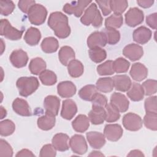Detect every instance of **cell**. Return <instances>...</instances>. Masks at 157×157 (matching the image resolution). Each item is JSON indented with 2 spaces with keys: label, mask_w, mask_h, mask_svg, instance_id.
Returning <instances> with one entry per match:
<instances>
[{
  "label": "cell",
  "mask_w": 157,
  "mask_h": 157,
  "mask_svg": "<svg viewBox=\"0 0 157 157\" xmlns=\"http://www.w3.org/2000/svg\"><path fill=\"white\" fill-rule=\"evenodd\" d=\"M48 25L59 39L66 38L71 34L68 18L61 12H54L50 13L48 20Z\"/></svg>",
  "instance_id": "1"
},
{
  "label": "cell",
  "mask_w": 157,
  "mask_h": 157,
  "mask_svg": "<svg viewBox=\"0 0 157 157\" xmlns=\"http://www.w3.org/2000/svg\"><path fill=\"white\" fill-rule=\"evenodd\" d=\"M102 17L97 5L91 2L89 7L85 10L83 15L80 18V21L85 26L91 25L95 28H99L102 24Z\"/></svg>",
  "instance_id": "2"
},
{
  "label": "cell",
  "mask_w": 157,
  "mask_h": 157,
  "mask_svg": "<svg viewBox=\"0 0 157 157\" xmlns=\"http://www.w3.org/2000/svg\"><path fill=\"white\" fill-rule=\"evenodd\" d=\"M19 94L23 97H28L34 93L39 86L38 79L35 77H21L16 82Z\"/></svg>",
  "instance_id": "3"
},
{
  "label": "cell",
  "mask_w": 157,
  "mask_h": 157,
  "mask_svg": "<svg viewBox=\"0 0 157 157\" xmlns=\"http://www.w3.org/2000/svg\"><path fill=\"white\" fill-rule=\"evenodd\" d=\"M47 9L40 4H35L29 9L28 13V17L30 23L34 25H42L47 18Z\"/></svg>",
  "instance_id": "4"
},
{
  "label": "cell",
  "mask_w": 157,
  "mask_h": 157,
  "mask_svg": "<svg viewBox=\"0 0 157 157\" xmlns=\"http://www.w3.org/2000/svg\"><path fill=\"white\" fill-rule=\"evenodd\" d=\"M23 30H18L13 27L7 19H1L0 34L11 40H17L21 38Z\"/></svg>",
  "instance_id": "5"
},
{
  "label": "cell",
  "mask_w": 157,
  "mask_h": 157,
  "mask_svg": "<svg viewBox=\"0 0 157 157\" xmlns=\"http://www.w3.org/2000/svg\"><path fill=\"white\" fill-rule=\"evenodd\" d=\"M91 2L92 1L87 0L71 1L66 3L63 6V10L69 15L74 14L76 17H80L82 15L85 9Z\"/></svg>",
  "instance_id": "6"
},
{
  "label": "cell",
  "mask_w": 157,
  "mask_h": 157,
  "mask_svg": "<svg viewBox=\"0 0 157 157\" xmlns=\"http://www.w3.org/2000/svg\"><path fill=\"white\" fill-rule=\"evenodd\" d=\"M123 125L126 129L131 131H137L142 127V120L141 117L132 112L125 114L122 120Z\"/></svg>",
  "instance_id": "7"
},
{
  "label": "cell",
  "mask_w": 157,
  "mask_h": 157,
  "mask_svg": "<svg viewBox=\"0 0 157 157\" xmlns=\"http://www.w3.org/2000/svg\"><path fill=\"white\" fill-rule=\"evenodd\" d=\"M124 17L126 24L130 27H135L141 24L144 18L143 11L137 7L130 8Z\"/></svg>",
  "instance_id": "8"
},
{
  "label": "cell",
  "mask_w": 157,
  "mask_h": 157,
  "mask_svg": "<svg viewBox=\"0 0 157 157\" xmlns=\"http://www.w3.org/2000/svg\"><path fill=\"white\" fill-rule=\"evenodd\" d=\"M69 146L72 151L78 155H83L88 150V145L85 137L79 134H75L71 137Z\"/></svg>",
  "instance_id": "9"
},
{
  "label": "cell",
  "mask_w": 157,
  "mask_h": 157,
  "mask_svg": "<svg viewBox=\"0 0 157 157\" xmlns=\"http://www.w3.org/2000/svg\"><path fill=\"white\" fill-rule=\"evenodd\" d=\"M123 130L118 124H106L104 129V134L107 140L112 142L118 140L122 136Z\"/></svg>",
  "instance_id": "10"
},
{
  "label": "cell",
  "mask_w": 157,
  "mask_h": 157,
  "mask_svg": "<svg viewBox=\"0 0 157 157\" xmlns=\"http://www.w3.org/2000/svg\"><path fill=\"white\" fill-rule=\"evenodd\" d=\"M123 55L132 61L140 59L143 56V48L136 44H130L125 46L123 50Z\"/></svg>",
  "instance_id": "11"
},
{
  "label": "cell",
  "mask_w": 157,
  "mask_h": 157,
  "mask_svg": "<svg viewBox=\"0 0 157 157\" xmlns=\"http://www.w3.org/2000/svg\"><path fill=\"white\" fill-rule=\"evenodd\" d=\"M120 112H125L129 108V102L122 93H113L110 96V102Z\"/></svg>",
  "instance_id": "12"
},
{
  "label": "cell",
  "mask_w": 157,
  "mask_h": 157,
  "mask_svg": "<svg viewBox=\"0 0 157 157\" xmlns=\"http://www.w3.org/2000/svg\"><path fill=\"white\" fill-rule=\"evenodd\" d=\"M12 64L17 67L21 68L25 67L28 61V56L26 52L21 49L13 50L9 57Z\"/></svg>",
  "instance_id": "13"
},
{
  "label": "cell",
  "mask_w": 157,
  "mask_h": 157,
  "mask_svg": "<svg viewBox=\"0 0 157 157\" xmlns=\"http://www.w3.org/2000/svg\"><path fill=\"white\" fill-rule=\"evenodd\" d=\"M60 105V99L56 96H47L44 101L45 113L56 117L58 114Z\"/></svg>",
  "instance_id": "14"
},
{
  "label": "cell",
  "mask_w": 157,
  "mask_h": 157,
  "mask_svg": "<svg viewBox=\"0 0 157 157\" xmlns=\"http://www.w3.org/2000/svg\"><path fill=\"white\" fill-rule=\"evenodd\" d=\"M76 91L75 85L71 81H63L57 85L58 94L64 98L72 97L75 94Z\"/></svg>",
  "instance_id": "15"
},
{
  "label": "cell",
  "mask_w": 157,
  "mask_h": 157,
  "mask_svg": "<svg viewBox=\"0 0 157 157\" xmlns=\"http://www.w3.org/2000/svg\"><path fill=\"white\" fill-rule=\"evenodd\" d=\"M86 136L90 145L93 148H101L105 144V136L101 132L90 131L86 132Z\"/></svg>",
  "instance_id": "16"
},
{
  "label": "cell",
  "mask_w": 157,
  "mask_h": 157,
  "mask_svg": "<svg viewBox=\"0 0 157 157\" xmlns=\"http://www.w3.org/2000/svg\"><path fill=\"white\" fill-rule=\"evenodd\" d=\"M151 31L144 26L137 28L132 33L133 40L140 44L147 43L151 39Z\"/></svg>",
  "instance_id": "17"
},
{
  "label": "cell",
  "mask_w": 157,
  "mask_h": 157,
  "mask_svg": "<svg viewBox=\"0 0 157 157\" xmlns=\"http://www.w3.org/2000/svg\"><path fill=\"white\" fill-rule=\"evenodd\" d=\"M87 45L90 48L105 47L107 40L102 31H94L92 33L87 39Z\"/></svg>",
  "instance_id": "18"
},
{
  "label": "cell",
  "mask_w": 157,
  "mask_h": 157,
  "mask_svg": "<svg viewBox=\"0 0 157 157\" xmlns=\"http://www.w3.org/2000/svg\"><path fill=\"white\" fill-rule=\"evenodd\" d=\"M77 112V106L72 99H66L63 101L61 116L66 120H71Z\"/></svg>",
  "instance_id": "19"
},
{
  "label": "cell",
  "mask_w": 157,
  "mask_h": 157,
  "mask_svg": "<svg viewBox=\"0 0 157 157\" xmlns=\"http://www.w3.org/2000/svg\"><path fill=\"white\" fill-rule=\"evenodd\" d=\"M129 74L134 80L141 82L147 77L148 69L143 64L136 63L132 65Z\"/></svg>",
  "instance_id": "20"
},
{
  "label": "cell",
  "mask_w": 157,
  "mask_h": 157,
  "mask_svg": "<svg viewBox=\"0 0 157 157\" xmlns=\"http://www.w3.org/2000/svg\"><path fill=\"white\" fill-rule=\"evenodd\" d=\"M12 109L13 111L19 115L23 117H29L31 115L30 107L28 102L19 98H16L12 103Z\"/></svg>",
  "instance_id": "21"
},
{
  "label": "cell",
  "mask_w": 157,
  "mask_h": 157,
  "mask_svg": "<svg viewBox=\"0 0 157 157\" xmlns=\"http://www.w3.org/2000/svg\"><path fill=\"white\" fill-rule=\"evenodd\" d=\"M106 118V112L104 107H94L88 113L89 120L93 124H101Z\"/></svg>",
  "instance_id": "22"
},
{
  "label": "cell",
  "mask_w": 157,
  "mask_h": 157,
  "mask_svg": "<svg viewBox=\"0 0 157 157\" xmlns=\"http://www.w3.org/2000/svg\"><path fill=\"white\" fill-rule=\"evenodd\" d=\"M112 80L115 90L122 92L127 91L132 84L130 78L127 75H117L112 77Z\"/></svg>",
  "instance_id": "23"
},
{
  "label": "cell",
  "mask_w": 157,
  "mask_h": 157,
  "mask_svg": "<svg viewBox=\"0 0 157 157\" xmlns=\"http://www.w3.org/2000/svg\"><path fill=\"white\" fill-rule=\"evenodd\" d=\"M69 136L64 133L56 134L52 140V145L55 149L59 151H64L69 150Z\"/></svg>",
  "instance_id": "24"
},
{
  "label": "cell",
  "mask_w": 157,
  "mask_h": 157,
  "mask_svg": "<svg viewBox=\"0 0 157 157\" xmlns=\"http://www.w3.org/2000/svg\"><path fill=\"white\" fill-rule=\"evenodd\" d=\"M41 39L40 31L34 27H30L26 31L24 36V40L29 45L34 46L39 44Z\"/></svg>",
  "instance_id": "25"
},
{
  "label": "cell",
  "mask_w": 157,
  "mask_h": 157,
  "mask_svg": "<svg viewBox=\"0 0 157 157\" xmlns=\"http://www.w3.org/2000/svg\"><path fill=\"white\" fill-rule=\"evenodd\" d=\"M72 126L76 132H84L90 126L89 118L85 115H78L72 122Z\"/></svg>",
  "instance_id": "26"
},
{
  "label": "cell",
  "mask_w": 157,
  "mask_h": 157,
  "mask_svg": "<svg viewBox=\"0 0 157 157\" xmlns=\"http://www.w3.org/2000/svg\"><path fill=\"white\" fill-rule=\"evenodd\" d=\"M58 57L61 63L64 66H67L72 60L75 59V55L74 50L69 46L62 47L58 53Z\"/></svg>",
  "instance_id": "27"
},
{
  "label": "cell",
  "mask_w": 157,
  "mask_h": 157,
  "mask_svg": "<svg viewBox=\"0 0 157 157\" xmlns=\"http://www.w3.org/2000/svg\"><path fill=\"white\" fill-rule=\"evenodd\" d=\"M127 95L132 101H141L144 96V91L142 85L136 82L132 83L130 88L127 91Z\"/></svg>",
  "instance_id": "28"
},
{
  "label": "cell",
  "mask_w": 157,
  "mask_h": 157,
  "mask_svg": "<svg viewBox=\"0 0 157 157\" xmlns=\"http://www.w3.org/2000/svg\"><path fill=\"white\" fill-rule=\"evenodd\" d=\"M55 117L46 113L38 118L37 123L38 127L44 131H48L52 129L55 125Z\"/></svg>",
  "instance_id": "29"
},
{
  "label": "cell",
  "mask_w": 157,
  "mask_h": 157,
  "mask_svg": "<svg viewBox=\"0 0 157 157\" xmlns=\"http://www.w3.org/2000/svg\"><path fill=\"white\" fill-rule=\"evenodd\" d=\"M42 51L46 53H52L56 52L59 47L58 40L53 37H48L44 39L41 45Z\"/></svg>",
  "instance_id": "30"
},
{
  "label": "cell",
  "mask_w": 157,
  "mask_h": 157,
  "mask_svg": "<svg viewBox=\"0 0 157 157\" xmlns=\"http://www.w3.org/2000/svg\"><path fill=\"white\" fill-rule=\"evenodd\" d=\"M47 64L45 61L40 57L33 58L29 64V70L31 73L34 75H39L45 70Z\"/></svg>",
  "instance_id": "31"
},
{
  "label": "cell",
  "mask_w": 157,
  "mask_h": 157,
  "mask_svg": "<svg viewBox=\"0 0 157 157\" xmlns=\"http://www.w3.org/2000/svg\"><path fill=\"white\" fill-rule=\"evenodd\" d=\"M67 71L69 74L74 78L80 77L84 71L83 64L77 59H73L67 65Z\"/></svg>",
  "instance_id": "32"
},
{
  "label": "cell",
  "mask_w": 157,
  "mask_h": 157,
  "mask_svg": "<svg viewBox=\"0 0 157 157\" xmlns=\"http://www.w3.org/2000/svg\"><path fill=\"white\" fill-rule=\"evenodd\" d=\"M97 88L94 85H86L82 87L78 91L80 98L86 101H91L96 95Z\"/></svg>",
  "instance_id": "33"
},
{
  "label": "cell",
  "mask_w": 157,
  "mask_h": 157,
  "mask_svg": "<svg viewBox=\"0 0 157 157\" xmlns=\"http://www.w3.org/2000/svg\"><path fill=\"white\" fill-rule=\"evenodd\" d=\"M97 90L102 93L111 92L113 88V82L111 77H103L99 78L96 82Z\"/></svg>",
  "instance_id": "34"
},
{
  "label": "cell",
  "mask_w": 157,
  "mask_h": 157,
  "mask_svg": "<svg viewBox=\"0 0 157 157\" xmlns=\"http://www.w3.org/2000/svg\"><path fill=\"white\" fill-rule=\"evenodd\" d=\"M101 31L104 33L107 43L109 44L115 45L120 41V33L118 30L112 28H105Z\"/></svg>",
  "instance_id": "35"
},
{
  "label": "cell",
  "mask_w": 157,
  "mask_h": 157,
  "mask_svg": "<svg viewBox=\"0 0 157 157\" xmlns=\"http://www.w3.org/2000/svg\"><path fill=\"white\" fill-rule=\"evenodd\" d=\"M123 23V18L121 15L113 13L105 20V26L107 28L117 29L120 28Z\"/></svg>",
  "instance_id": "36"
},
{
  "label": "cell",
  "mask_w": 157,
  "mask_h": 157,
  "mask_svg": "<svg viewBox=\"0 0 157 157\" xmlns=\"http://www.w3.org/2000/svg\"><path fill=\"white\" fill-rule=\"evenodd\" d=\"M39 79L44 85L51 86L57 82V77L55 73L52 71L45 69L39 74Z\"/></svg>",
  "instance_id": "37"
},
{
  "label": "cell",
  "mask_w": 157,
  "mask_h": 157,
  "mask_svg": "<svg viewBox=\"0 0 157 157\" xmlns=\"http://www.w3.org/2000/svg\"><path fill=\"white\" fill-rule=\"evenodd\" d=\"M88 53L91 61L96 63H99L103 61L107 57L105 50L101 47L90 48L88 51Z\"/></svg>",
  "instance_id": "38"
},
{
  "label": "cell",
  "mask_w": 157,
  "mask_h": 157,
  "mask_svg": "<svg viewBox=\"0 0 157 157\" xmlns=\"http://www.w3.org/2000/svg\"><path fill=\"white\" fill-rule=\"evenodd\" d=\"M15 130V123L9 120H4L0 122V134L2 136H9Z\"/></svg>",
  "instance_id": "39"
},
{
  "label": "cell",
  "mask_w": 157,
  "mask_h": 157,
  "mask_svg": "<svg viewBox=\"0 0 157 157\" xmlns=\"http://www.w3.org/2000/svg\"><path fill=\"white\" fill-rule=\"evenodd\" d=\"M130 66V63L123 58H118L113 61V69L116 73L126 72Z\"/></svg>",
  "instance_id": "40"
},
{
  "label": "cell",
  "mask_w": 157,
  "mask_h": 157,
  "mask_svg": "<svg viewBox=\"0 0 157 157\" xmlns=\"http://www.w3.org/2000/svg\"><path fill=\"white\" fill-rule=\"evenodd\" d=\"M106 112L105 121L108 123L115 122L120 117V112L110 103H107L105 107Z\"/></svg>",
  "instance_id": "41"
},
{
  "label": "cell",
  "mask_w": 157,
  "mask_h": 157,
  "mask_svg": "<svg viewBox=\"0 0 157 157\" xmlns=\"http://www.w3.org/2000/svg\"><path fill=\"white\" fill-rule=\"evenodd\" d=\"M143 123L145 126L152 131L157 130V113L147 112L144 117Z\"/></svg>",
  "instance_id": "42"
},
{
  "label": "cell",
  "mask_w": 157,
  "mask_h": 157,
  "mask_svg": "<svg viewBox=\"0 0 157 157\" xmlns=\"http://www.w3.org/2000/svg\"><path fill=\"white\" fill-rule=\"evenodd\" d=\"M110 4L112 11L120 15H121L128 6V2L126 0H111Z\"/></svg>",
  "instance_id": "43"
},
{
  "label": "cell",
  "mask_w": 157,
  "mask_h": 157,
  "mask_svg": "<svg viewBox=\"0 0 157 157\" xmlns=\"http://www.w3.org/2000/svg\"><path fill=\"white\" fill-rule=\"evenodd\" d=\"M97 72L100 75H108L114 74L113 69V61L107 60L98 66Z\"/></svg>",
  "instance_id": "44"
},
{
  "label": "cell",
  "mask_w": 157,
  "mask_h": 157,
  "mask_svg": "<svg viewBox=\"0 0 157 157\" xmlns=\"http://www.w3.org/2000/svg\"><path fill=\"white\" fill-rule=\"evenodd\" d=\"M142 86L144 91V95L150 96L156 93L157 82L153 79H148L143 82Z\"/></svg>",
  "instance_id": "45"
},
{
  "label": "cell",
  "mask_w": 157,
  "mask_h": 157,
  "mask_svg": "<svg viewBox=\"0 0 157 157\" xmlns=\"http://www.w3.org/2000/svg\"><path fill=\"white\" fill-rule=\"evenodd\" d=\"M15 6L13 1L8 0L0 1V11L1 14L4 16L10 15L14 10Z\"/></svg>",
  "instance_id": "46"
},
{
  "label": "cell",
  "mask_w": 157,
  "mask_h": 157,
  "mask_svg": "<svg viewBox=\"0 0 157 157\" xmlns=\"http://www.w3.org/2000/svg\"><path fill=\"white\" fill-rule=\"evenodd\" d=\"M13 156V150L10 145L5 140H0V156L11 157Z\"/></svg>",
  "instance_id": "47"
},
{
  "label": "cell",
  "mask_w": 157,
  "mask_h": 157,
  "mask_svg": "<svg viewBox=\"0 0 157 157\" xmlns=\"http://www.w3.org/2000/svg\"><path fill=\"white\" fill-rule=\"evenodd\" d=\"M145 110L146 113L151 112V113H157L156 110V96H151L147 98L145 100L144 102Z\"/></svg>",
  "instance_id": "48"
},
{
  "label": "cell",
  "mask_w": 157,
  "mask_h": 157,
  "mask_svg": "<svg viewBox=\"0 0 157 157\" xmlns=\"http://www.w3.org/2000/svg\"><path fill=\"white\" fill-rule=\"evenodd\" d=\"M92 102V107H104L107 104V99L105 96L97 93L94 97L93 98V100L91 101Z\"/></svg>",
  "instance_id": "49"
},
{
  "label": "cell",
  "mask_w": 157,
  "mask_h": 157,
  "mask_svg": "<svg viewBox=\"0 0 157 157\" xmlns=\"http://www.w3.org/2000/svg\"><path fill=\"white\" fill-rule=\"evenodd\" d=\"M56 155V151L55 148L51 144H46L44 145L40 151L39 156L40 157H45V156H50L54 157Z\"/></svg>",
  "instance_id": "50"
},
{
  "label": "cell",
  "mask_w": 157,
  "mask_h": 157,
  "mask_svg": "<svg viewBox=\"0 0 157 157\" xmlns=\"http://www.w3.org/2000/svg\"><path fill=\"white\" fill-rule=\"evenodd\" d=\"M96 2L99 6L103 15L107 16L111 13L112 10L110 8V0H96Z\"/></svg>",
  "instance_id": "51"
},
{
  "label": "cell",
  "mask_w": 157,
  "mask_h": 157,
  "mask_svg": "<svg viewBox=\"0 0 157 157\" xmlns=\"http://www.w3.org/2000/svg\"><path fill=\"white\" fill-rule=\"evenodd\" d=\"M36 4L34 0H20L18 2L19 9L25 13H28L31 7Z\"/></svg>",
  "instance_id": "52"
},
{
  "label": "cell",
  "mask_w": 157,
  "mask_h": 157,
  "mask_svg": "<svg viewBox=\"0 0 157 157\" xmlns=\"http://www.w3.org/2000/svg\"><path fill=\"white\" fill-rule=\"evenodd\" d=\"M147 24L151 28L156 29L157 27V13H153L146 17Z\"/></svg>",
  "instance_id": "53"
},
{
  "label": "cell",
  "mask_w": 157,
  "mask_h": 157,
  "mask_svg": "<svg viewBox=\"0 0 157 157\" xmlns=\"http://www.w3.org/2000/svg\"><path fill=\"white\" fill-rule=\"evenodd\" d=\"M137 3L141 7L149 8L153 6L154 3V1L153 0H140V1H137Z\"/></svg>",
  "instance_id": "54"
},
{
  "label": "cell",
  "mask_w": 157,
  "mask_h": 157,
  "mask_svg": "<svg viewBox=\"0 0 157 157\" xmlns=\"http://www.w3.org/2000/svg\"><path fill=\"white\" fill-rule=\"evenodd\" d=\"M17 157H21V156H35V155L33 153V152L28 149H22L21 150L19 151L17 155Z\"/></svg>",
  "instance_id": "55"
},
{
  "label": "cell",
  "mask_w": 157,
  "mask_h": 157,
  "mask_svg": "<svg viewBox=\"0 0 157 157\" xmlns=\"http://www.w3.org/2000/svg\"><path fill=\"white\" fill-rule=\"evenodd\" d=\"M128 156H144V155L139 150H134L129 152Z\"/></svg>",
  "instance_id": "56"
},
{
  "label": "cell",
  "mask_w": 157,
  "mask_h": 157,
  "mask_svg": "<svg viewBox=\"0 0 157 157\" xmlns=\"http://www.w3.org/2000/svg\"><path fill=\"white\" fill-rule=\"evenodd\" d=\"M7 115L6 110L4 109L2 106H1V119H2L4 117H6Z\"/></svg>",
  "instance_id": "57"
},
{
  "label": "cell",
  "mask_w": 157,
  "mask_h": 157,
  "mask_svg": "<svg viewBox=\"0 0 157 157\" xmlns=\"http://www.w3.org/2000/svg\"><path fill=\"white\" fill-rule=\"evenodd\" d=\"M90 156H104L103 154H102L100 151H92L90 155Z\"/></svg>",
  "instance_id": "58"
},
{
  "label": "cell",
  "mask_w": 157,
  "mask_h": 157,
  "mask_svg": "<svg viewBox=\"0 0 157 157\" xmlns=\"http://www.w3.org/2000/svg\"><path fill=\"white\" fill-rule=\"evenodd\" d=\"M1 42H2V48H1V54L3 53V52H4V48H3V45H4V43H3V40H2V39H1Z\"/></svg>",
  "instance_id": "59"
}]
</instances>
